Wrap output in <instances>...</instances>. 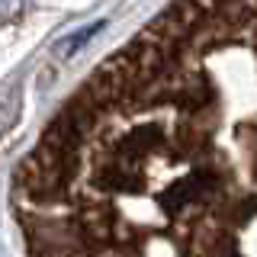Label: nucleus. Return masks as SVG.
<instances>
[{
	"label": "nucleus",
	"mask_w": 257,
	"mask_h": 257,
	"mask_svg": "<svg viewBox=\"0 0 257 257\" xmlns=\"http://www.w3.org/2000/svg\"><path fill=\"white\" fill-rule=\"evenodd\" d=\"M212 190H215V177L209 171H203V167H193L183 180H177L174 187H167L161 193V206H164L167 212H180V209L206 199Z\"/></svg>",
	"instance_id": "20e7f679"
},
{
	"label": "nucleus",
	"mask_w": 257,
	"mask_h": 257,
	"mask_svg": "<svg viewBox=\"0 0 257 257\" xmlns=\"http://www.w3.org/2000/svg\"><path fill=\"white\" fill-rule=\"evenodd\" d=\"M93 183H96V190H103V193H125V190H132V174H128L119 161H109V164H103L100 171H96Z\"/></svg>",
	"instance_id": "39448f33"
},
{
	"label": "nucleus",
	"mask_w": 257,
	"mask_h": 257,
	"mask_svg": "<svg viewBox=\"0 0 257 257\" xmlns=\"http://www.w3.org/2000/svg\"><path fill=\"white\" fill-rule=\"evenodd\" d=\"M206 20V10L196 0H174L158 20H151L145 29H151L161 39H171V42H187L190 32Z\"/></svg>",
	"instance_id": "7ed1b4c3"
},
{
	"label": "nucleus",
	"mask_w": 257,
	"mask_h": 257,
	"mask_svg": "<svg viewBox=\"0 0 257 257\" xmlns=\"http://www.w3.org/2000/svg\"><path fill=\"white\" fill-rule=\"evenodd\" d=\"M84 90L90 93L103 109L112 106V103H119V100H125V96H135V93H139V71H135L132 45L103 61L100 68L90 74V80H87Z\"/></svg>",
	"instance_id": "f03ea898"
},
{
	"label": "nucleus",
	"mask_w": 257,
	"mask_h": 257,
	"mask_svg": "<svg viewBox=\"0 0 257 257\" xmlns=\"http://www.w3.org/2000/svg\"><path fill=\"white\" fill-rule=\"evenodd\" d=\"M103 26H106V23H93V26H87L84 32H74V36L61 39V42H58V48H55V52H58L61 58H68V55H74L77 48H84V45L90 42V39H93V36H96V32H100Z\"/></svg>",
	"instance_id": "423d86ee"
},
{
	"label": "nucleus",
	"mask_w": 257,
	"mask_h": 257,
	"mask_svg": "<svg viewBox=\"0 0 257 257\" xmlns=\"http://www.w3.org/2000/svg\"><path fill=\"white\" fill-rule=\"evenodd\" d=\"M80 167V158L58 155L55 148L39 142V148L16 167V193L32 203H55L68 196V187Z\"/></svg>",
	"instance_id": "f257e3e1"
}]
</instances>
